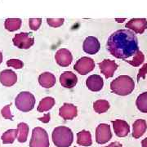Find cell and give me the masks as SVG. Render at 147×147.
<instances>
[{
  "instance_id": "cell-17",
  "label": "cell",
  "mask_w": 147,
  "mask_h": 147,
  "mask_svg": "<svg viewBox=\"0 0 147 147\" xmlns=\"http://www.w3.org/2000/svg\"><path fill=\"white\" fill-rule=\"evenodd\" d=\"M87 88L92 92H99L103 88L104 81L103 79L98 74H92L86 80Z\"/></svg>"
},
{
  "instance_id": "cell-8",
  "label": "cell",
  "mask_w": 147,
  "mask_h": 147,
  "mask_svg": "<svg viewBox=\"0 0 147 147\" xmlns=\"http://www.w3.org/2000/svg\"><path fill=\"white\" fill-rule=\"evenodd\" d=\"M112 138V132L109 124L100 123L96 129V142L100 145L105 144Z\"/></svg>"
},
{
  "instance_id": "cell-6",
  "label": "cell",
  "mask_w": 147,
  "mask_h": 147,
  "mask_svg": "<svg viewBox=\"0 0 147 147\" xmlns=\"http://www.w3.org/2000/svg\"><path fill=\"white\" fill-rule=\"evenodd\" d=\"M13 44L20 49H29L34 43V38L30 33L21 32L12 38Z\"/></svg>"
},
{
  "instance_id": "cell-28",
  "label": "cell",
  "mask_w": 147,
  "mask_h": 147,
  "mask_svg": "<svg viewBox=\"0 0 147 147\" xmlns=\"http://www.w3.org/2000/svg\"><path fill=\"white\" fill-rule=\"evenodd\" d=\"M65 19L64 18H47V23L49 26L53 28H58L63 26Z\"/></svg>"
},
{
  "instance_id": "cell-13",
  "label": "cell",
  "mask_w": 147,
  "mask_h": 147,
  "mask_svg": "<svg viewBox=\"0 0 147 147\" xmlns=\"http://www.w3.org/2000/svg\"><path fill=\"white\" fill-rule=\"evenodd\" d=\"M59 115L65 120H72L78 115V109L73 104L65 103L59 109Z\"/></svg>"
},
{
  "instance_id": "cell-2",
  "label": "cell",
  "mask_w": 147,
  "mask_h": 147,
  "mask_svg": "<svg viewBox=\"0 0 147 147\" xmlns=\"http://www.w3.org/2000/svg\"><path fill=\"white\" fill-rule=\"evenodd\" d=\"M135 88L134 80L128 75H120L110 83V89L117 95L127 96Z\"/></svg>"
},
{
  "instance_id": "cell-29",
  "label": "cell",
  "mask_w": 147,
  "mask_h": 147,
  "mask_svg": "<svg viewBox=\"0 0 147 147\" xmlns=\"http://www.w3.org/2000/svg\"><path fill=\"white\" fill-rule=\"evenodd\" d=\"M42 25V19L41 18H30L29 19V26L32 30L36 31Z\"/></svg>"
},
{
  "instance_id": "cell-10",
  "label": "cell",
  "mask_w": 147,
  "mask_h": 147,
  "mask_svg": "<svg viewBox=\"0 0 147 147\" xmlns=\"http://www.w3.org/2000/svg\"><path fill=\"white\" fill-rule=\"evenodd\" d=\"M100 44L97 38L94 36H88L85 38L83 43V49L86 53L94 55L99 52Z\"/></svg>"
},
{
  "instance_id": "cell-30",
  "label": "cell",
  "mask_w": 147,
  "mask_h": 147,
  "mask_svg": "<svg viewBox=\"0 0 147 147\" xmlns=\"http://www.w3.org/2000/svg\"><path fill=\"white\" fill-rule=\"evenodd\" d=\"M7 65L8 67H12L16 69H20L23 68L24 63L19 59H10L7 61Z\"/></svg>"
},
{
  "instance_id": "cell-36",
  "label": "cell",
  "mask_w": 147,
  "mask_h": 147,
  "mask_svg": "<svg viewBox=\"0 0 147 147\" xmlns=\"http://www.w3.org/2000/svg\"><path fill=\"white\" fill-rule=\"evenodd\" d=\"M3 62V53H1V51H0V64Z\"/></svg>"
},
{
  "instance_id": "cell-32",
  "label": "cell",
  "mask_w": 147,
  "mask_h": 147,
  "mask_svg": "<svg viewBox=\"0 0 147 147\" xmlns=\"http://www.w3.org/2000/svg\"><path fill=\"white\" fill-rule=\"evenodd\" d=\"M147 74V64H145L143 66H142L141 69L139 70V74L137 75V80L140 81V78H143L145 79L146 78V74Z\"/></svg>"
},
{
  "instance_id": "cell-16",
  "label": "cell",
  "mask_w": 147,
  "mask_h": 147,
  "mask_svg": "<svg viewBox=\"0 0 147 147\" xmlns=\"http://www.w3.org/2000/svg\"><path fill=\"white\" fill-rule=\"evenodd\" d=\"M17 81L16 74L11 69H4L0 73V83L5 87H11Z\"/></svg>"
},
{
  "instance_id": "cell-34",
  "label": "cell",
  "mask_w": 147,
  "mask_h": 147,
  "mask_svg": "<svg viewBox=\"0 0 147 147\" xmlns=\"http://www.w3.org/2000/svg\"><path fill=\"white\" fill-rule=\"evenodd\" d=\"M105 147H123V146H122V144H120L119 142H115L110 143L109 146H105Z\"/></svg>"
},
{
  "instance_id": "cell-20",
  "label": "cell",
  "mask_w": 147,
  "mask_h": 147,
  "mask_svg": "<svg viewBox=\"0 0 147 147\" xmlns=\"http://www.w3.org/2000/svg\"><path fill=\"white\" fill-rule=\"evenodd\" d=\"M77 143L79 146H90L92 144V135L89 131L82 130L77 133Z\"/></svg>"
},
{
  "instance_id": "cell-24",
  "label": "cell",
  "mask_w": 147,
  "mask_h": 147,
  "mask_svg": "<svg viewBox=\"0 0 147 147\" xmlns=\"http://www.w3.org/2000/svg\"><path fill=\"white\" fill-rule=\"evenodd\" d=\"M17 128L16 129H9L6 131L2 135V141L3 144H12L17 137Z\"/></svg>"
},
{
  "instance_id": "cell-11",
  "label": "cell",
  "mask_w": 147,
  "mask_h": 147,
  "mask_svg": "<svg viewBox=\"0 0 147 147\" xmlns=\"http://www.w3.org/2000/svg\"><path fill=\"white\" fill-rule=\"evenodd\" d=\"M55 60L59 65H61L62 67H67L72 62L73 57H72L71 53L68 49L61 48L56 53Z\"/></svg>"
},
{
  "instance_id": "cell-21",
  "label": "cell",
  "mask_w": 147,
  "mask_h": 147,
  "mask_svg": "<svg viewBox=\"0 0 147 147\" xmlns=\"http://www.w3.org/2000/svg\"><path fill=\"white\" fill-rule=\"evenodd\" d=\"M22 21L20 18H7L4 21V27L9 32H14L20 30Z\"/></svg>"
},
{
  "instance_id": "cell-26",
  "label": "cell",
  "mask_w": 147,
  "mask_h": 147,
  "mask_svg": "<svg viewBox=\"0 0 147 147\" xmlns=\"http://www.w3.org/2000/svg\"><path fill=\"white\" fill-rule=\"evenodd\" d=\"M93 109L98 114L105 113L110 109V103L106 100H97L93 104Z\"/></svg>"
},
{
  "instance_id": "cell-27",
  "label": "cell",
  "mask_w": 147,
  "mask_h": 147,
  "mask_svg": "<svg viewBox=\"0 0 147 147\" xmlns=\"http://www.w3.org/2000/svg\"><path fill=\"white\" fill-rule=\"evenodd\" d=\"M124 61L126 62H127V63L130 64L132 66L137 67V66L141 65L144 62V61H145V56H144V54H143L142 51H138V53L135 56H133V59L131 61H127V60H124Z\"/></svg>"
},
{
  "instance_id": "cell-5",
  "label": "cell",
  "mask_w": 147,
  "mask_h": 147,
  "mask_svg": "<svg viewBox=\"0 0 147 147\" xmlns=\"http://www.w3.org/2000/svg\"><path fill=\"white\" fill-rule=\"evenodd\" d=\"M49 138L45 129L40 127H34L32 131L30 147H49Z\"/></svg>"
},
{
  "instance_id": "cell-18",
  "label": "cell",
  "mask_w": 147,
  "mask_h": 147,
  "mask_svg": "<svg viewBox=\"0 0 147 147\" xmlns=\"http://www.w3.org/2000/svg\"><path fill=\"white\" fill-rule=\"evenodd\" d=\"M56 82L57 79L55 75L50 72H44L41 74L38 77V83L45 88H50L53 87L56 84Z\"/></svg>"
},
{
  "instance_id": "cell-4",
  "label": "cell",
  "mask_w": 147,
  "mask_h": 147,
  "mask_svg": "<svg viewBox=\"0 0 147 147\" xmlns=\"http://www.w3.org/2000/svg\"><path fill=\"white\" fill-rule=\"evenodd\" d=\"M35 97L30 92H21L17 95L15 100L16 108L22 112H30L34 108Z\"/></svg>"
},
{
  "instance_id": "cell-12",
  "label": "cell",
  "mask_w": 147,
  "mask_h": 147,
  "mask_svg": "<svg viewBox=\"0 0 147 147\" xmlns=\"http://www.w3.org/2000/svg\"><path fill=\"white\" fill-rule=\"evenodd\" d=\"M100 72L105 75L106 79L113 77L114 74L118 69V65L115 61L110 59H105L99 63Z\"/></svg>"
},
{
  "instance_id": "cell-1",
  "label": "cell",
  "mask_w": 147,
  "mask_h": 147,
  "mask_svg": "<svg viewBox=\"0 0 147 147\" xmlns=\"http://www.w3.org/2000/svg\"><path fill=\"white\" fill-rule=\"evenodd\" d=\"M106 46L113 57L123 60L135 56L140 51L136 34L127 29L119 30L110 34Z\"/></svg>"
},
{
  "instance_id": "cell-33",
  "label": "cell",
  "mask_w": 147,
  "mask_h": 147,
  "mask_svg": "<svg viewBox=\"0 0 147 147\" xmlns=\"http://www.w3.org/2000/svg\"><path fill=\"white\" fill-rule=\"evenodd\" d=\"M38 120H40L41 122H42V123H48V122L50 121V114H49V113H47V114H46V115L43 116V117L38 118Z\"/></svg>"
},
{
  "instance_id": "cell-9",
  "label": "cell",
  "mask_w": 147,
  "mask_h": 147,
  "mask_svg": "<svg viewBox=\"0 0 147 147\" xmlns=\"http://www.w3.org/2000/svg\"><path fill=\"white\" fill-rule=\"evenodd\" d=\"M125 28L135 34H142L147 29V20L146 18H132L127 22Z\"/></svg>"
},
{
  "instance_id": "cell-19",
  "label": "cell",
  "mask_w": 147,
  "mask_h": 147,
  "mask_svg": "<svg viewBox=\"0 0 147 147\" xmlns=\"http://www.w3.org/2000/svg\"><path fill=\"white\" fill-rule=\"evenodd\" d=\"M133 131H132V137L135 139H138L142 137L147 129L146 121L145 119H137L133 123Z\"/></svg>"
},
{
  "instance_id": "cell-7",
  "label": "cell",
  "mask_w": 147,
  "mask_h": 147,
  "mask_svg": "<svg viewBox=\"0 0 147 147\" xmlns=\"http://www.w3.org/2000/svg\"><path fill=\"white\" fill-rule=\"evenodd\" d=\"M95 68V61L93 59L83 57L77 61V62L74 65V69L81 75H85L87 74L92 71Z\"/></svg>"
},
{
  "instance_id": "cell-37",
  "label": "cell",
  "mask_w": 147,
  "mask_h": 147,
  "mask_svg": "<svg viewBox=\"0 0 147 147\" xmlns=\"http://www.w3.org/2000/svg\"><path fill=\"white\" fill-rule=\"evenodd\" d=\"M116 21H118V22H119V23H122V22H123V21H125V19H116Z\"/></svg>"
},
{
  "instance_id": "cell-14",
  "label": "cell",
  "mask_w": 147,
  "mask_h": 147,
  "mask_svg": "<svg viewBox=\"0 0 147 147\" xmlns=\"http://www.w3.org/2000/svg\"><path fill=\"white\" fill-rule=\"evenodd\" d=\"M113 128L117 137H125L130 132V127L126 121L122 119H116L112 121Z\"/></svg>"
},
{
  "instance_id": "cell-25",
  "label": "cell",
  "mask_w": 147,
  "mask_h": 147,
  "mask_svg": "<svg viewBox=\"0 0 147 147\" xmlns=\"http://www.w3.org/2000/svg\"><path fill=\"white\" fill-rule=\"evenodd\" d=\"M136 105L141 112L147 114V92L141 93L137 96Z\"/></svg>"
},
{
  "instance_id": "cell-3",
  "label": "cell",
  "mask_w": 147,
  "mask_h": 147,
  "mask_svg": "<svg viewBox=\"0 0 147 147\" xmlns=\"http://www.w3.org/2000/svg\"><path fill=\"white\" fill-rule=\"evenodd\" d=\"M53 142L57 147H69L74 142L72 130L67 127L60 126L53 129Z\"/></svg>"
},
{
  "instance_id": "cell-22",
  "label": "cell",
  "mask_w": 147,
  "mask_h": 147,
  "mask_svg": "<svg viewBox=\"0 0 147 147\" xmlns=\"http://www.w3.org/2000/svg\"><path fill=\"white\" fill-rule=\"evenodd\" d=\"M30 127L26 123H20L17 125V141L21 143H25L27 141V137L29 135Z\"/></svg>"
},
{
  "instance_id": "cell-23",
  "label": "cell",
  "mask_w": 147,
  "mask_h": 147,
  "mask_svg": "<svg viewBox=\"0 0 147 147\" xmlns=\"http://www.w3.org/2000/svg\"><path fill=\"white\" fill-rule=\"evenodd\" d=\"M55 105V99L51 96H47L42 98L40 100L39 104L37 107V110L38 112H46L50 110Z\"/></svg>"
},
{
  "instance_id": "cell-31",
  "label": "cell",
  "mask_w": 147,
  "mask_h": 147,
  "mask_svg": "<svg viewBox=\"0 0 147 147\" xmlns=\"http://www.w3.org/2000/svg\"><path fill=\"white\" fill-rule=\"evenodd\" d=\"M10 105H7L6 106H4L2 110H1V114H2V116L3 118H5L6 119H10V120H12L13 119V115H11L10 110Z\"/></svg>"
},
{
  "instance_id": "cell-15",
  "label": "cell",
  "mask_w": 147,
  "mask_h": 147,
  "mask_svg": "<svg viewBox=\"0 0 147 147\" xmlns=\"http://www.w3.org/2000/svg\"><path fill=\"white\" fill-rule=\"evenodd\" d=\"M60 83L65 88H72L78 83V78L71 71H65L60 76Z\"/></svg>"
},
{
  "instance_id": "cell-35",
  "label": "cell",
  "mask_w": 147,
  "mask_h": 147,
  "mask_svg": "<svg viewBox=\"0 0 147 147\" xmlns=\"http://www.w3.org/2000/svg\"><path fill=\"white\" fill-rule=\"evenodd\" d=\"M142 146L147 147V137H146L145 139H143L142 141Z\"/></svg>"
}]
</instances>
